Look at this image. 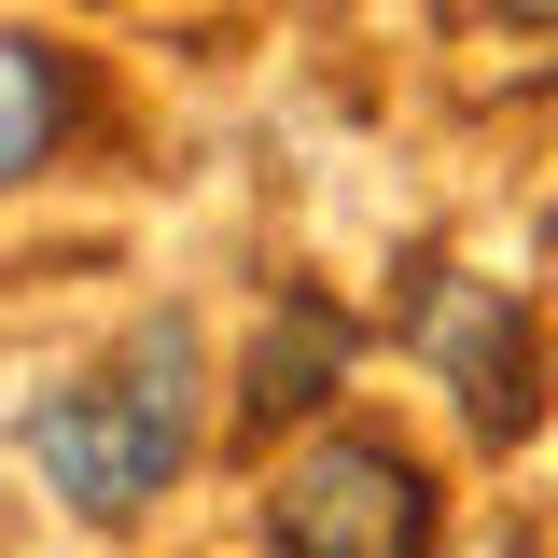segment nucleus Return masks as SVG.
<instances>
[{
  "mask_svg": "<svg viewBox=\"0 0 558 558\" xmlns=\"http://www.w3.org/2000/svg\"><path fill=\"white\" fill-rule=\"evenodd\" d=\"M266 545L279 558H433V475L391 433H322L307 461H279Z\"/></svg>",
  "mask_w": 558,
  "mask_h": 558,
  "instance_id": "nucleus-2",
  "label": "nucleus"
},
{
  "mask_svg": "<svg viewBox=\"0 0 558 558\" xmlns=\"http://www.w3.org/2000/svg\"><path fill=\"white\" fill-rule=\"evenodd\" d=\"M488 14H502V28H558V0H488Z\"/></svg>",
  "mask_w": 558,
  "mask_h": 558,
  "instance_id": "nucleus-6",
  "label": "nucleus"
},
{
  "mask_svg": "<svg viewBox=\"0 0 558 558\" xmlns=\"http://www.w3.org/2000/svg\"><path fill=\"white\" fill-rule=\"evenodd\" d=\"M405 336L447 363V391H461V418H475L488 447H517V433L545 418V349H531V322H517L502 293H475V279H433Z\"/></svg>",
  "mask_w": 558,
  "mask_h": 558,
  "instance_id": "nucleus-3",
  "label": "nucleus"
},
{
  "mask_svg": "<svg viewBox=\"0 0 558 558\" xmlns=\"http://www.w3.org/2000/svg\"><path fill=\"white\" fill-rule=\"evenodd\" d=\"M70 126V57L57 43H28V28H0V182H28Z\"/></svg>",
  "mask_w": 558,
  "mask_h": 558,
  "instance_id": "nucleus-5",
  "label": "nucleus"
},
{
  "mask_svg": "<svg viewBox=\"0 0 558 558\" xmlns=\"http://www.w3.org/2000/svg\"><path fill=\"white\" fill-rule=\"evenodd\" d=\"M336 363H349V322L322 307V293H279V322L252 336V433L307 418L322 391H336Z\"/></svg>",
  "mask_w": 558,
  "mask_h": 558,
  "instance_id": "nucleus-4",
  "label": "nucleus"
},
{
  "mask_svg": "<svg viewBox=\"0 0 558 558\" xmlns=\"http://www.w3.org/2000/svg\"><path fill=\"white\" fill-rule=\"evenodd\" d=\"M196 336L182 322H140L112 349V377H70L43 405L14 418V447H28V475L57 488L70 517H98V531H126L154 488L182 475V447H196Z\"/></svg>",
  "mask_w": 558,
  "mask_h": 558,
  "instance_id": "nucleus-1",
  "label": "nucleus"
}]
</instances>
